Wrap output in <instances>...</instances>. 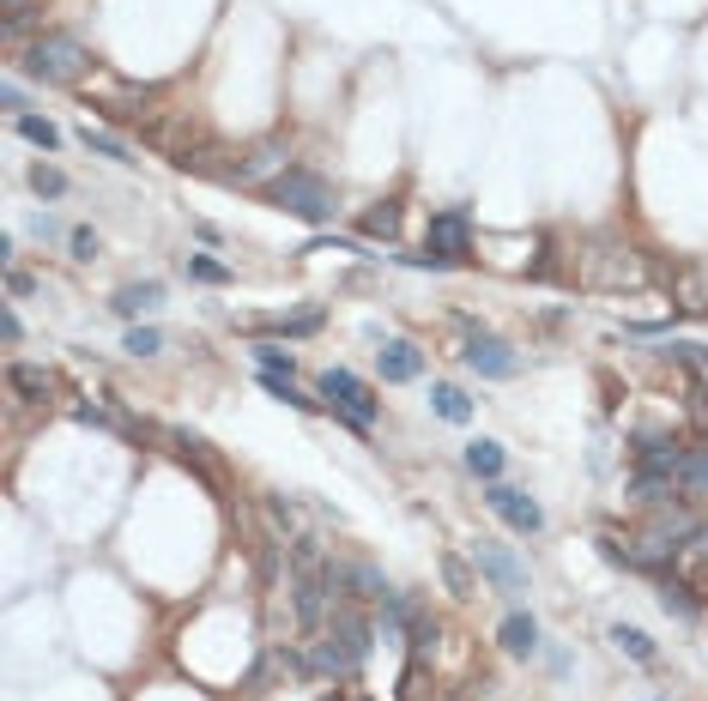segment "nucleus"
Here are the masks:
<instances>
[{
  "mask_svg": "<svg viewBox=\"0 0 708 701\" xmlns=\"http://www.w3.org/2000/svg\"><path fill=\"white\" fill-rule=\"evenodd\" d=\"M678 309H708V290L696 266H678Z\"/></svg>",
  "mask_w": 708,
  "mask_h": 701,
  "instance_id": "obj_26",
  "label": "nucleus"
},
{
  "mask_svg": "<svg viewBox=\"0 0 708 701\" xmlns=\"http://www.w3.org/2000/svg\"><path fill=\"white\" fill-rule=\"evenodd\" d=\"M79 145H85V152H97V157H109V164H133V152H128V145H121L116 133H97L92 121L79 128Z\"/></svg>",
  "mask_w": 708,
  "mask_h": 701,
  "instance_id": "obj_21",
  "label": "nucleus"
},
{
  "mask_svg": "<svg viewBox=\"0 0 708 701\" xmlns=\"http://www.w3.org/2000/svg\"><path fill=\"white\" fill-rule=\"evenodd\" d=\"M678 490H684V502H708V448H691V454H684Z\"/></svg>",
  "mask_w": 708,
  "mask_h": 701,
  "instance_id": "obj_17",
  "label": "nucleus"
},
{
  "mask_svg": "<svg viewBox=\"0 0 708 701\" xmlns=\"http://www.w3.org/2000/svg\"><path fill=\"white\" fill-rule=\"evenodd\" d=\"M660 605H666L672 617H684V623L696 617V598H691V586H684L678 574H660Z\"/></svg>",
  "mask_w": 708,
  "mask_h": 701,
  "instance_id": "obj_23",
  "label": "nucleus"
},
{
  "mask_svg": "<svg viewBox=\"0 0 708 701\" xmlns=\"http://www.w3.org/2000/svg\"><path fill=\"white\" fill-rule=\"evenodd\" d=\"M497 641H503V653H509V660H533V653H539V623L527 617V610H509Z\"/></svg>",
  "mask_w": 708,
  "mask_h": 701,
  "instance_id": "obj_13",
  "label": "nucleus"
},
{
  "mask_svg": "<svg viewBox=\"0 0 708 701\" xmlns=\"http://www.w3.org/2000/svg\"><path fill=\"white\" fill-rule=\"evenodd\" d=\"M703 364H708V350H703Z\"/></svg>",
  "mask_w": 708,
  "mask_h": 701,
  "instance_id": "obj_38",
  "label": "nucleus"
},
{
  "mask_svg": "<svg viewBox=\"0 0 708 701\" xmlns=\"http://www.w3.org/2000/svg\"><path fill=\"white\" fill-rule=\"evenodd\" d=\"M19 67L31 79H43V85H73V92L92 79V55L79 49V37H67V31H37L25 43V55H19Z\"/></svg>",
  "mask_w": 708,
  "mask_h": 701,
  "instance_id": "obj_2",
  "label": "nucleus"
},
{
  "mask_svg": "<svg viewBox=\"0 0 708 701\" xmlns=\"http://www.w3.org/2000/svg\"><path fill=\"white\" fill-rule=\"evenodd\" d=\"M328 574H333V593H345L352 605H369V598H388L393 586L381 581V569H369V562H328Z\"/></svg>",
  "mask_w": 708,
  "mask_h": 701,
  "instance_id": "obj_10",
  "label": "nucleus"
},
{
  "mask_svg": "<svg viewBox=\"0 0 708 701\" xmlns=\"http://www.w3.org/2000/svg\"><path fill=\"white\" fill-rule=\"evenodd\" d=\"M0 104L13 109V121H19V116H25V92H19V85H7V92H0Z\"/></svg>",
  "mask_w": 708,
  "mask_h": 701,
  "instance_id": "obj_36",
  "label": "nucleus"
},
{
  "mask_svg": "<svg viewBox=\"0 0 708 701\" xmlns=\"http://www.w3.org/2000/svg\"><path fill=\"white\" fill-rule=\"evenodd\" d=\"M7 290H13V297H31V290H37V278L19 273V266H7Z\"/></svg>",
  "mask_w": 708,
  "mask_h": 701,
  "instance_id": "obj_33",
  "label": "nucleus"
},
{
  "mask_svg": "<svg viewBox=\"0 0 708 701\" xmlns=\"http://www.w3.org/2000/svg\"><path fill=\"white\" fill-rule=\"evenodd\" d=\"M485 502H491V514H497L503 526H515V533H539V526H545V508H539L527 490H515V484H491Z\"/></svg>",
  "mask_w": 708,
  "mask_h": 701,
  "instance_id": "obj_9",
  "label": "nucleus"
},
{
  "mask_svg": "<svg viewBox=\"0 0 708 701\" xmlns=\"http://www.w3.org/2000/svg\"><path fill=\"white\" fill-rule=\"evenodd\" d=\"M364 236H369V242H393V236H400V206L381 200L376 212H364Z\"/></svg>",
  "mask_w": 708,
  "mask_h": 701,
  "instance_id": "obj_22",
  "label": "nucleus"
},
{
  "mask_svg": "<svg viewBox=\"0 0 708 701\" xmlns=\"http://www.w3.org/2000/svg\"><path fill=\"white\" fill-rule=\"evenodd\" d=\"M442 581H448V593H455V598H472V593H479V581H472V569L455 557V550H448V557H442Z\"/></svg>",
  "mask_w": 708,
  "mask_h": 701,
  "instance_id": "obj_24",
  "label": "nucleus"
},
{
  "mask_svg": "<svg viewBox=\"0 0 708 701\" xmlns=\"http://www.w3.org/2000/svg\"><path fill=\"white\" fill-rule=\"evenodd\" d=\"M267 333H285V338L321 333V309H303V314H291V321H267Z\"/></svg>",
  "mask_w": 708,
  "mask_h": 701,
  "instance_id": "obj_27",
  "label": "nucleus"
},
{
  "mask_svg": "<svg viewBox=\"0 0 708 701\" xmlns=\"http://www.w3.org/2000/svg\"><path fill=\"white\" fill-rule=\"evenodd\" d=\"M128 350L133 357H152V350H164V333L157 326H128Z\"/></svg>",
  "mask_w": 708,
  "mask_h": 701,
  "instance_id": "obj_30",
  "label": "nucleus"
},
{
  "mask_svg": "<svg viewBox=\"0 0 708 701\" xmlns=\"http://www.w3.org/2000/svg\"><path fill=\"white\" fill-rule=\"evenodd\" d=\"M364 660H369V617L345 598V605H333L328 623H321V641H315L309 665H315V672L345 677V672H357Z\"/></svg>",
  "mask_w": 708,
  "mask_h": 701,
  "instance_id": "obj_1",
  "label": "nucleus"
},
{
  "mask_svg": "<svg viewBox=\"0 0 708 701\" xmlns=\"http://www.w3.org/2000/svg\"><path fill=\"white\" fill-rule=\"evenodd\" d=\"M321 400H328L352 429H376V417H381L376 393H369L364 381L352 376V369H328V376H321Z\"/></svg>",
  "mask_w": 708,
  "mask_h": 701,
  "instance_id": "obj_5",
  "label": "nucleus"
},
{
  "mask_svg": "<svg viewBox=\"0 0 708 701\" xmlns=\"http://www.w3.org/2000/svg\"><path fill=\"white\" fill-rule=\"evenodd\" d=\"M0 338H7V345H19V338H25V326H19V314H13V309L0 314Z\"/></svg>",
  "mask_w": 708,
  "mask_h": 701,
  "instance_id": "obj_34",
  "label": "nucleus"
},
{
  "mask_svg": "<svg viewBox=\"0 0 708 701\" xmlns=\"http://www.w3.org/2000/svg\"><path fill=\"white\" fill-rule=\"evenodd\" d=\"M588 285L600 290H617V285H648V266L642 254H629V248H605V254H588Z\"/></svg>",
  "mask_w": 708,
  "mask_h": 701,
  "instance_id": "obj_8",
  "label": "nucleus"
},
{
  "mask_svg": "<svg viewBox=\"0 0 708 701\" xmlns=\"http://www.w3.org/2000/svg\"><path fill=\"white\" fill-rule=\"evenodd\" d=\"M31 188H37L43 200H61L67 194V176H61V169H49V164H37V169H31Z\"/></svg>",
  "mask_w": 708,
  "mask_h": 701,
  "instance_id": "obj_29",
  "label": "nucleus"
},
{
  "mask_svg": "<svg viewBox=\"0 0 708 701\" xmlns=\"http://www.w3.org/2000/svg\"><path fill=\"white\" fill-rule=\"evenodd\" d=\"M376 364H381V381H393V388H400V381H418L424 376V350L412 345V338H388V345L376 350Z\"/></svg>",
  "mask_w": 708,
  "mask_h": 701,
  "instance_id": "obj_11",
  "label": "nucleus"
},
{
  "mask_svg": "<svg viewBox=\"0 0 708 701\" xmlns=\"http://www.w3.org/2000/svg\"><path fill=\"white\" fill-rule=\"evenodd\" d=\"M430 405H436V417H442V424H467V417H472V400L455 388V381H436Z\"/></svg>",
  "mask_w": 708,
  "mask_h": 701,
  "instance_id": "obj_18",
  "label": "nucleus"
},
{
  "mask_svg": "<svg viewBox=\"0 0 708 701\" xmlns=\"http://www.w3.org/2000/svg\"><path fill=\"white\" fill-rule=\"evenodd\" d=\"M612 647H617V653H629L636 665H654V641H648L636 623H612Z\"/></svg>",
  "mask_w": 708,
  "mask_h": 701,
  "instance_id": "obj_19",
  "label": "nucleus"
},
{
  "mask_svg": "<svg viewBox=\"0 0 708 701\" xmlns=\"http://www.w3.org/2000/svg\"><path fill=\"white\" fill-rule=\"evenodd\" d=\"M460 357H467V369H479V376H491V381H515V376H521V357H515L497 333H485V326H472V338H467Z\"/></svg>",
  "mask_w": 708,
  "mask_h": 701,
  "instance_id": "obj_7",
  "label": "nucleus"
},
{
  "mask_svg": "<svg viewBox=\"0 0 708 701\" xmlns=\"http://www.w3.org/2000/svg\"><path fill=\"white\" fill-rule=\"evenodd\" d=\"M279 164H285V157H279L273 145H267V152H255V157H249V164H243V169H231V182H261L267 169H279Z\"/></svg>",
  "mask_w": 708,
  "mask_h": 701,
  "instance_id": "obj_28",
  "label": "nucleus"
},
{
  "mask_svg": "<svg viewBox=\"0 0 708 701\" xmlns=\"http://www.w3.org/2000/svg\"><path fill=\"white\" fill-rule=\"evenodd\" d=\"M503 442H485V436H479V442H467V472L472 478H485V484H497L503 478Z\"/></svg>",
  "mask_w": 708,
  "mask_h": 701,
  "instance_id": "obj_15",
  "label": "nucleus"
},
{
  "mask_svg": "<svg viewBox=\"0 0 708 701\" xmlns=\"http://www.w3.org/2000/svg\"><path fill=\"white\" fill-rule=\"evenodd\" d=\"M67 242H73V260H92V254H97V230H92V224H79Z\"/></svg>",
  "mask_w": 708,
  "mask_h": 701,
  "instance_id": "obj_32",
  "label": "nucleus"
},
{
  "mask_svg": "<svg viewBox=\"0 0 708 701\" xmlns=\"http://www.w3.org/2000/svg\"><path fill=\"white\" fill-rule=\"evenodd\" d=\"M79 97L92 109H104V116H116V121H145L152 116V85H133V79H116V73H104V67H92V79L79 85Z\"/></svg>",
  "mask_w": 708,
  "mask_h": 701,
  "instance_id": "obj_4",
  "label": "nucleus"
},
{
  "mask_svg": "<svg viewBox=\"0 0 708 701\" xmlns=\"http://www.w3.org/2000/svg\"><path fill=\"white\" fill-rule=\"evenodd\" d=\"M7 388H13L19 400H49L55 376H49V369H31V364H13V369H7Z\"/></svg>",
  "mask_w": 708,
  "mask_h": 701,
  "instance_id": "obj_16",
  "label": "nucleus"
},
{
  "mask_svg": "<svg viewBox=\"0 0 708 701\" xmlns=\"http://www.w3.org/2000/svg\"><path fill=\"white\" fill-rule=\"evenodd\" d=\"M188 273H194V278H206V285H224V278H231V266H224V260L194 254V260H188Z\"/></svg>",
  "mask_w": 708,
  "mask_h": 701,
  "instance_id": "obj_31",
  "label": "nucleus"
},
{
  "mask_svg": "<svg viewBox=\"0 0 708 701\" xmlns=\"http://www.w3.org/2000/svg\"><path fill=\"white\" fill-rule=\"evenodd\" d=\"M19 133H25L31 145H43V152H55V145H61V128H55V121H43V116H19Z\"/></svg>",
  "mask_w": 708,
  "mask_h": 701,
  "instance_id": "obj_25",
  "label": "nucleus"
},
{
  "mask_svg": "<svg viewBox=\"0 0 708 701\" xmlns=\"http://www.w3.org/2000/svg\"><path fill=\"white\" fill-rule=\"evenodd\" d=\"M267 200H273V206H285L291 218H309V224H328L333 212V188H328V176H315V169H279L273 182H267Z\"/></svg>",
  "mask_w": 708,
  "mask_h": 701,
  "instance_id": "obj_3",
  "label": "nucleus"
},
{
  "mask_svg": "<svg viewBox=\"0 0 708 701\" xmlns=\"http://www.w3.org/2000/svg\"><path fill=\"white\" fill-rule=\"evenodd\" d=\"M157 302H164V285H157V278H145V285H121L116 297H109V309H116L121 321H133V314H152Z\"/></svg>",
  "mask_w": 708,
  "mask_h": 701,
  "instance_id": "obj_14",
  "label": "nucleus"
},
{
  "mask_svg": "<svg viewBox=\"0 0 708 701\" xmlns=\"http://www.w3.org/2000/svg\"><path fill=\"white\" fill-rule=\"evenodd\" d=\"M472 569L485 574V581L497 586L503 598H521V593H527V569H521V557H515L509 545H497V538H479V545H472Z\"/></svg>",
  "mask_w": 708,
  "mask_h": 701,
  "instance_id": "obj_6",
  "label": "nucleus"
},
{
  "mask_svg": "<svg viewBox=\"0 0 708 701\" xmlns=\"http://www.w3.org/2000/svg\"><path fill=\"white\" fill-rule=\"evenodd\" d=\"M255 364H261V376H297V350H285V345H273V338H261L255 345Z\"/></svg>",
  "mask_w": 708,
  "mask_h": 701,
  "instance_id": "obj_20",
  "label": "nucleus"
},
{
  "mask_svg": "<svg viewBox=\"0 0 708 701\" xmlns=\"http://www.w3.org/2000/svg\"><path fill=\"white\" fill-rule=\"evenodd\" d=\"M430 248H436V254H448V260H460V254H467V248H472L467 212H460V206L436 212V218H430Z\"/></svg>",
  "mask_w": 708,
  "mask_h": 701,
  "instance_id": "obj_12",
  "label": "nucleus"
},
{
  "mask_svg": "<svg viewBox=\"0 0 708 701\" xmlns=\"http://www.w3.org/2000/svg\"><path fill=\"white\" fill-rule=\"evenodd\" d=\"M648 701H666V696H648Z\"/></svg>",
  "mask_w": 708,
  "mask_h": 701,
  "instance_id": "obj_37",
  "label": "nucleus"
},
{
  "mask_svg": "<svg viewBox=\"0 0 708 701\" xmlns=\"http://www.w3.org/2000/svg\"><path fill=\"white\" fill-rule=\"evenodd\" d=\"M31 7H43V0H0V13L7 19H31Z\"/></svg>",
  "mask_w": 708,
  "mask_h": 701,
  "instance_id": "obj_35",
  "label": "nucleus"
}]
</instances>
